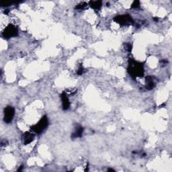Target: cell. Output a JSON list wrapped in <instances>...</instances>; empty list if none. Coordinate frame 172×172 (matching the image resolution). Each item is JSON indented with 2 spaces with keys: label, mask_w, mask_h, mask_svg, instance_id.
<instances>
[{
  "label": "cell",
  "mask_w": 172,
  "mask_h": 172,
  "mask_svg": "<svg viewBox=\"0 0 172 172\" xmlns=\"http://www.w3.org/2000/svg\"><path fill=\"white\" fill-rule=\"evenodd\" d=\"M128 71L131 76L133 77H142L144 74L143 65L135 60L130 59L129 60Z\"/></svg>",
  "instance_id": "1"
},
{
  "label": "cell",
  "mask_w": 172,
  "mask_h": 172,
  "mask_svg": "<svg viewBox=\"0 0 172 172\" xmlns=\"http://www.w3.org/2000/svg\"><path fill=\"white\" fill-rule=\"evenodd\" d=\"M48 118L46 117V116H44L39 121V122H37L36 124L33 125V126L31 127V130H33L34 133L40 134L48 127Z\"/></svg>",
  "instance_id": "2"
},
{
  "label": "cell",
  "mask_w": 172,
  "mask_h": 172,
  "mask_svg": "<svg viewBox=\"0 0 172 172\" xmlns=\"http://www.w3.org/2000/svg\"><path fill=\"white\" fill-rule=\"evenodd\" d=\"M18 33L17 28L14 25H9L5 28V30L3 33V36L5 39H10L11 37L16 36Z\"/></svg>",
  "instance_id": "3"
},
{
  "label": "cell",
  "mask_w": 172,
  "mask_h": 172,
  "mask_svg": "<svg viewBox=\"0 0 172 172\" xmlns=\"http://www.w3.org/2000/svg\"><path fill=\"white\" fill-rule=\"evenodd\" d=\"M15 114V110L13 107L11 106H7L4 109V122H6L7 124L10 123L13 120V118Z\"/></svg>",
  "instance_id": "4"
},
{
  "label": "cell",
  "mask_w": 172,
  "mask_h": 172,
  "mask_svg": "<svg viewBox=\"0 0 172 172\" xmlns=\"http://www.w3.org/2000/svg\"><path fill=\"white\" fill-rule=\"evenodd\" d=\"M114 21L120 25H129L133 23L132 17L129 15L117 16L114 17Z\"/></svg>",
  "instance_id": "5"
},
{
  "label": "cell",
  "mask_w": 172,
  "mask_h": 172,
  "mask_svg": "<svg viewBox=\"0 0 172 172\" xmlns=\"http://www.w3.org/2000/svg\"><path fill=\"white\" fill-rule=\"evenodd\" d=\"M61 101H62L63 108L65 110H67L70 106V102L67 97V93H65V92L62 93L61 95Z\"/></svg>",
  "instance_id": "6"
},
{
  "label": "cell",
  "mask_w": 172,
  "mask_h": 172,
  "mask_svg": "<svg viewBox=\"0 0 172 172\" xmlns=\"http://www.w3.org/2000/svg\"><path fill=\"white\" fill-rule=\"evenodd\" d=\"M145 83H146V88L148 90L153 89L155 86V81L154 78L151 76H147L145 78Z\"/></svg>",
  "instance_id": "7"
},
{
  "label": "cell",
  "mask_w": 172,
  "mask_h": 172,
  "mask_svg": "<svg viewBox=\"0 0 172 172\" xmlns=\"http://www.w3.org/2000/svg\"><path fill=\"white\" fill-rule=\"evenodd\" d=\"M34 139V134L30 132H26L24 136V145H28L31 143Z\"/></svg>",
  "instance_id": "8"
},
{
  "label": "cell",
  "mask_w": 172,
  "mask_h": 172,
  "mask_svg": "<svg viewBox=\"0 0 172 172\" xmlns=\"http://www.w3.org/2000/svg\"><path fill=\"white\" fill-rule=\"evenodd\" d=\"M83 132V129L82 127L78 126L76 127V129H75V132L73 133L72 135V138H78L81 137L82 136V134Z\"/></svg>",
  "instance_id": "9"
},
{
  "label": "cell",
  "mask_w": 172,
  "mask_h": 172,
  "mask_svg": "<svg viewBox=\"0 0 172 172\" xmlns=\"http://www.w3.org/2000/svg\"><path fill=\"white\" fill-rule=\"evenodd\" d=\"M90 7L94 9V10H98L101 8L102 5V2L101 1H94V2H90L89 3Z\"/></svg>",
  "instance_id": "10"
},
{
  "label": "cell",
  "mask_w": 172,
  "mask_h": 172,
  "mask_svg": "<svg viewBox=\"0 0 172 172\" xmlns=\"http://www.w3.org/2000/svg\"><path fill=\"white\" fill-rule=\"evenodd\" d=\"M87 5V4L86 2H81L80 3V4H78L76 7V9L77 10H83V9H85Z\"/></svg>",
  "instance_id": "11"
},
{
  "label": "cell",
  "mask_w": 172,
  "mask_h": 172,
  "mask_svg": "<svg viewBox=\"0 0 172 172\" xmlns=\"http://www.w3.org/2000/svg\"><path fill=\"white\" fill-rule=\"evenodd\" d=\"M83 71H84V69L83 68V67L81 66V65H80V67H79V68L77 69V73L79 75H81L83 74Z\"/></svg>",
  "instance_id": "12"
},
{
  "label": "cell",
  "mask_w": 172,
  "mask_h": 172,
  "mask_svg": "<svg viewBox=\"0 0 172 172\" xmlns=\"http://www.w3.org/2000/svg\"><path fill=\"white\" fill-rule=\"evenodd\" d=\"M132 48H133V46L132 45H130V43L127 44L126 46H125V49H126L128 52H130L131 51H132Z\"/></svg>",
  "instance_id": "13"
},
{
  "label": "cell",
  "mask_w": 172,
  "mask_h": 172,
  "mask_svg": "<svg viewBox=\"0 0 172 172\" xmlns=\"http://www.w3.org/2000/svg\"><path fill=\"white\" fill-rule=\"evenodd\" d=\"M139 5H140V2L139 1H135L133 2V4H132V5H131V7L133 8H136L139 7Z\"/></svg>",
  "instance_id": "14"
}]
</instances>
